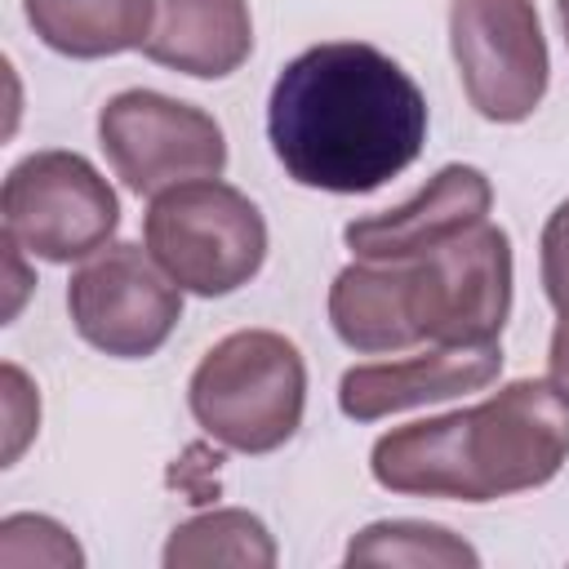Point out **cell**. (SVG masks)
<instances>
[{
    "mask_svg": "<svg viewBox=\"0 0 569 569\" xmlns=\"http://www.w3.org/2000/svg\"><path fill=\"white\" fill-rule=\"evenodd\" d=\"M4 382H9V396H4L9 400V449H4V462H18L22 445L31 440L36 422H40V400H31L22 409V400L31 396V387H27V373L18 365H4Z\"/></svg>",
    "mask_w": 569,
    "mask_h": 569,
    "instance_id": "ac0fdd59",
    "label": "cell"
},
{
    "mask_svg": "<svg viewBox=\"0 0 569 569\" xmlns=\"http://www.w3.org/2000/svg\"><path fill=\"white\" fill-rule=\"evenodd\" d=\"M556 13H560V27H565V44H569V0H556Z\"/></svg>",
    "mask_w": 569,
    "mask_h": 569,
    "instance_id": "ffe728a7",
    "label": "cell"
},
{
    "mask_svg": "<svg viewBox=\"0 0 569 569\" xmlns=\"http://www.w3.org/2000/svg\"><path fill=\"white\" fill-rule=\"evenodd\" d=\"M142 244L182 293L222 298L262 271L267 222L240 187L196 178L151 196L142 213Z\"/></svg>",
    "mask_w": 569,
    "mask_h": 569,
    "instance_id": "5b68a950",
    "label": "cell"
},
{
    "mask_svg": "<svg viewBox=\"0 0 569 569\" xmlns=\"http://www.w3.org/2000/svg\"><path fill=\"white\" fill-rule=\"evenodd\" d=\"M489 204H493V187L476 164H445L436 178H427V187L413 200L347 222L342 240L356 258L369 262L418 258L485 222Z\"/></svg>",
    "mask_w": 569,
    "mask_h": 569,
    "instance_id": "8fae6325",
    "label": "cell"
},
{
    "mask_svg": "<svg viewBox=\"0 0 569 569\" xmlns=\"http://www.w3.org/2000/svg\"><path fill=\"white\" fill-rule=\"evenodd\" d=\"M538 258H542V289H547V302L556 311H569V200H560L542 227V240H538Z\"/></svg>",
    "mask_w": 569,
    "mask_h": 569,
    "instance_id": "e0dca14e",
    "label": "cell"
},
{
    "mask_svg": "<svg viewBox=\"0 0 569 569\" xmlns=\"http://www.w3.org/2000/svg\"><path fill=\"white\" fill-rule=\"evenodd\" d=\"M187 405L209 440L236 453H271L302 427L307 360L276 329H236L200 356Z\"/></svg>",
    "mask_w": 569,
    "mask_h": 569,
    "instance_id": "277c9868",
    "label": "cell"
},
{
    "mask_svg": "<svg viewBox=\"0 0 569 569\" xmlns=\"http://www.w3.org/2000/svg\"><path fill=\"white\" fill-rule=\"evenodd\" d=\"M0 565H58V569H80L84 551L76 538L49 520V516H4L0 520Z\"/></svg>",
    "mask_w": 569,
    "mask_h": 569,
    "instance_id": "2e32d148",
    "label": "cell"
},
{
    "mask_svg": "<svg viewBox=\"0 0 569 569\" xmlns=\"http://www.w3.org/2000/svg\"><path fill=\"white\" fill-rule=\"evenodd\" d=\"M4 236L44 262H80L111 244L120 200L80 151H31L0 191Z\"/></svg>",
    "mask_w": 569,
    "mask_h": 569,
    "instance_id": "8992f818",
    "label": "cell"
},
{
    "mask_svg": "<svg viewBox=\"0 0 569 569\" xmlns=\"http://www.w3.org/2000/svg\"><path fill=\"white\" fill-rule=\"evenodd\" d=\"M76 333L116 360L156 356L182 320V289L142 244L116 240L84 258L67 284Z\"/></svg>",
    "mask_w": 569,
    "mask_h": 569,
    "instance_id": "9c48e42d",
    "label": "cell"
},
{
    "mask_svg": "<svg viewBox=\"0 0 569 569\" xmlns=\"http://www.w3.org/2000/svg\"><path fill=\"white\" fill-rule=\"evenodd\" d=\"M511 236L485 218L418 258L342 267L329 284V325L360 356L498 342L511 316Z\"/></svg>",
    "mask_w": 569,
    "mask_h": 569,
    "instance_id": "7a4b0ae2",
    "label": "cell"
},
{
    "mask_svg": "<svg viewBox=\"0 0 569 569\" xmlns=\"http://www.w3.org/2000/svg\"><path fill=\"white\" fill-rule=\"evenodd\" d=\"M502 373V342H449L422 347L400 360L351 365L338 382V409L351 422H378L418 405L485 391Z\"/></svg>",
    "mask_w": 569,
    "mask_h": 569,
    "instance_id": "30bf717a",
    "label": "cell"
},
{
    "mask_svg": "<svg viewBox=\"0 0 569 569\" xmlns=\"http://www.w3.org/2000/svg\"><path fill=\"white\" fill-rule=\"evenodd\" d=\"M347 565H413V569H476L480 551L445 525L427 520H373L347 542Z\"/></svg>",
    "mask_w": 569,
    "mask_h": 569,
    "instance_id": "9a60e30c",
    "label": "cell"
},
{
    "mask_svg": "<svg viewBox=\"0 0 569 569\" xmlns=\"http://www.w3.org/2000/svg\"><path fill=\"white\" fill-rule=\"evenodd\" d=\"M164 569L191 565H240V569H271L276 542L267 525L244 507H218L182 520L164 542Z\"/></svg>",
    "mask_w": 569,
    "mask_h": 569,
    "instance_id": "5bb4252c",
    "label": "cell"
},
{
    "mask_svg": "<svg viewBox=\"0 0 569 569\" xmlns=\"http://www.w3.org/2000/svg\"><path fill=\"white\" fill-rule=\"evenodd\" d=\"M142 53L196 80H227L253 53L244 0H156Z\"/></svg>",
    "mask_w": 569,
    "mask_h": 569,
    "instance_id": "7c38bea8",
    "label": "cell"
},
{
    "mask_svg": "<svg viewBox=\"0 0 569 569\" xmlns=\"http://www.w3.org/2000/svg\"><path fill=\"white\" fill-rule=\"evenodd\" d=\"M98 142L107 164L133 196H160L178 182L218 178L227 169L222 124L196 107L156 89H124L98 111Z\"/></svg>",
    "mask_w": 569,
    "mask_h": 569,
    "instance_id": "ba28073f",
    "label": "cell"
},
{
    "mask_svg": "<svg viewBox=\"0 0 569 569\" xmlns=\"http://www.w3.org/2000/svg\"><path fill=\"white\" fill-rule=\"evenodd\" d=\"M449 49L476 116L520 124L547 98L551 58L533 0H449Z\"/></svg>",
    "mask_w": 569,
    "mask_h": 569,
    "instance_id": "52a82bcc",
    "label": "cell"
},
{
    "mask_svg": "<svg viewBox=\"0 0 569 569\" xmlns=\"http://www.w3.org/2000/svg\"><path fill=\"white\" fill-rule=\"evenodd\" d=\"M547 382L560 391V400L569 405V311H560L556 329H551V347H547Z\"/></svg>",
    "mask_w": 569,
    "mask_h": 569,
    "instance_id": "d6986e66",
    "label": "cell"
},
{
    "mask_svg": "<svg viewBox=\"0 0 569 569\" xmlns=\"http://www.w3.org/2000/svg\"><path fill=\"white\" fill-rule=\"evenodd\" d=\"M569 462V405L547 378H516L471 409L391 427L369 449L382 489L493 502L542 489Z\"/></svg>",
    "mask_w": 569,
    "mask_h": 569,
    "instance_id": "3957f363",
    "label": "cell"
},
{
    "mask_svg": "<svg viewBox=\"0 0 569 569\" xmlns=\"http://www.w3.org/2000/svg\"><path fill=\"white\" fill-rule=\"evenodd\" d=\"M31 31L62 58H116L142 49L156 0H22Z\"/></svg>",
    "mask_w": 569,
    "mask_h": 569,
    "instance_id": "4fadbf2b",
    "label": "cell"
},
{
    "mask_svg": "<svg viewBox=\"0 0 569 569\" xmlns=\"http://www.w3.org/2000/svg\"><path fill=\"white\" fill-rule=\"evenodd\" d=\"M267 138L298 187L365 196L418 160L427 98L378 44L325 40L289 58L276 76Z\"/></svg>",
    "mask_w": 569,
    "mask_h": 569,
    "instance_id": "6da1fadb",
    "label": "cell"
}]
</instances>
